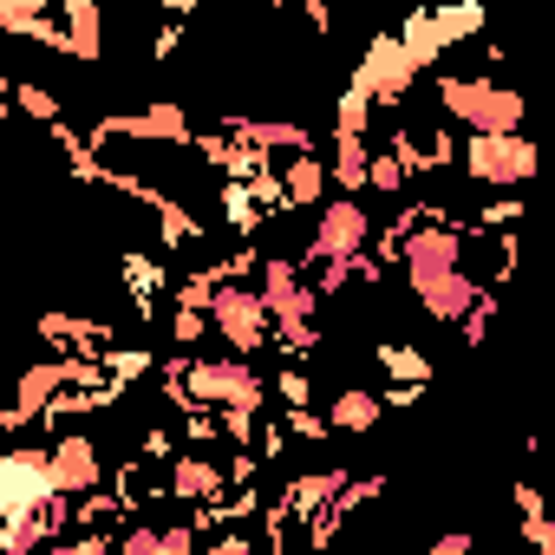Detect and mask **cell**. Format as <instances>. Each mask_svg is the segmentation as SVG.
Masks as SVG:
<instances>
[{
	"mask_svg": "<svg viewBox=\"0 0 555 555\" xmlns=\"http://www.w3.org/2000/svg\"><path fill=\"white\" fill-rule=\"evenodd\" d=\"M53 490V470L34 464V457H8V470H0V509H8V522L21 529L34 516V503Z\"/></svg>",
	"mask_w": 555,
	"mask_h": 555,
	"instance_id": "6da1fadb",
	"label": "cell"
}]
</instances>
